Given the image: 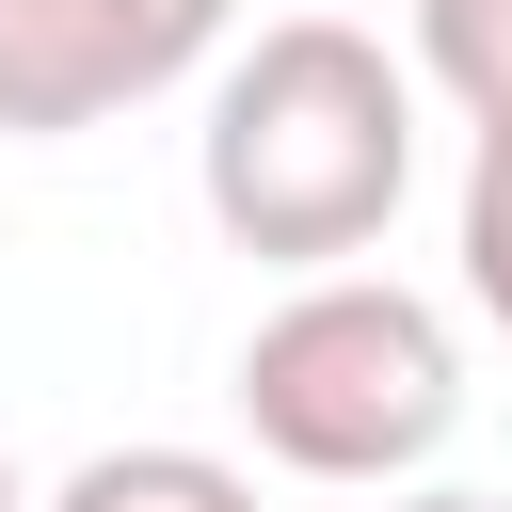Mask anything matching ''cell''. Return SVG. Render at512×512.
Returning a JSON list of instances; mask_svg holds the SVG:
<instances>
[{
  "mask_svg": "<svg viewBox=\"0 0 512 512\" xmlns=\"http://www.w3.org/2000/svg\"><path fill=\"white\" fill-rule=\"evenodd\" d=\"M192 192L240 256L272 272H352L400 192H416V80L384 64V32L352 16H272L224 80H208V128H192Z\"/></svg>",
  "mask_w": 512,
  "mask_h": 512,
  "instance_id": "cell-1",
  "label": "cell"
},
{
  "mask_svg": "<svg viewBox=\"0 0 512 512\" xmlns=\"http://www.w3.org/2000/svg\"><path fill=\"white\" fill-rule=\"evenodd\" d=\"M240 432H256L288 480L400 496V480L464 432V336H448V304L400 288V272H320V288H288V304L240 336Z\"/></svg>",
  "mask_w": 512,
  "mask_h": 512,
  "instance_id": "cell-2",
  "label": "cell"
},
{
  "mask_svg": "<svg viewBox=\"0 0 512 512\" xmlns=\"http://www.w3.org/2000/svg\"><path fill=\"white\" fill-rule=\"evenodd\" d=\"M240 0H0V144H80L176 96Z\"/></svg>",
  "mask_w": 512,
  "mask_h": 512,
  "instance_id": "cell-3",
  "label": "cell"
},
{
  "mask_svg": "<svg viewBox=\"0 0 512 512\" xmlns=\"http://www.w3.org/2000/svg\"><path fill=\"white\" fill-rule=\"evenodd\" d=\"M48 512H256V480L224 448H96Z\"/></svg>",
  "mask_w": 512,
  "mask_h": 512,
  "instance_id": "cell-4",
  "label": "cell"
},
{
  "mask_svg": "<svg viewBox=\"0 0 512 512\" xmlns=\"http://www.w3.org/2000/svg\"><path fill=\"white\" fill-rule=\"evenodd\" d=\"M416 80L464 128H512V0H416Z\"/></svg>",
  "mask_w": 512,
  "mask_h": 512,
  "instance_id": "cell-5",
  "label": "cell"
},
{
  "mask_svg": "<svg viewBox=\"0 0 512 512\" xmlns=\"http://www.w3.org/2000/svg\"><path fill=\"white\" fill-rule=\"evenodd\" d=\"M464 304L512 336V128H480V160H464Z\"/></svg>",
  "mask_w": 512,
  "mask_h": 512,
  "instance_id": "cell-6",
  "label": "cell"
},
{
  "mask_svg": "<svg viewBox=\"0 0 512 512\" xmlns=\"http://www.w3.org/2000/svg\"><path fill=\"white\" fill-rule=\"evenodd\" d=\"M384 512H512V496H384Z\"/></svg>",
  "mask_w": 512,
  "mask_h": 512,
  "instance_id": "cell-7",
  "label": "cell"
},
{
  "mask_svg": "<svg viewBox=\"0 0 512 512\" xmlns=\"http://www.w3.org/2000/svg\"><path fill=\"white\" fill-rule=\"evenodd\" d=\"M0 512H32V496H16V448H0Z\"/></svg>",
  "mask_w": 512,
  "mask_h": 512,
  "instance_id": "cell-8",
  "label": "cell"
}]
</instances>
